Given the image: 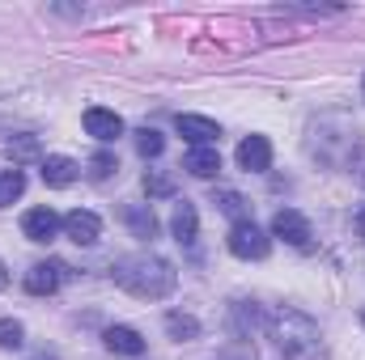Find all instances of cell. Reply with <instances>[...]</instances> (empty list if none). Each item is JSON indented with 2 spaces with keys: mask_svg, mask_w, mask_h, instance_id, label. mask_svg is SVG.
<instances>
[{
  "mask_svg": "<svg viewBox=\"0 0 365 360\" xmlns=\"http://www.w3.org/2000/svg\"><path fill=\"white\" fill-rule=\"evenodd\" d=\"M110 280H115L123 292H132L136 301H162V297L175 292L179 271L170 268L162 255L140 250V255H123V259H115V263H110Z\"/></svg>",
  "mask_w": 365,
  "mask_h": 360,
  "instance_id": "1",
  "label": "cell"
},
{
  "mask_svg": "<svg viewBox=\"0 0 365 360\" xmlns=\"http://www.w3.org/2000/svg\"><path fill=\"white\" fill-rule=\"evenodd\" d=\"M268 335L280 348L284 360H319L323 356V331L310 314L293 309V305H280L276 314H268Z\"/></svg>",
  "mask_w": 365,
  "mask_h": 360,
  "instance_id": "2",
  "label": "cell"
},
{
  "mask_svg": "<svg viewBox=\"0 0 365 360\" xmlns=\"http://www.w3.org/2000/svg\"><path fill=\"white\" fill-rule=\"evenodd\" d=\"M306 149L314 162L331 166V170H349L357 162V127L349 119H340V132H331V115L310 123V136H306Z\"/></svg>",
  "mask_w": 365,
  "mask_h": 360,
  "instance_id": "3",
  "label": "cell"
},
{
  "mask_svg": "<svg viewBox=\"0 0 365 360\" xmlns=\"http://www.w3.org/2000/svg\"><path fill=\"white\" fill-rule=\"evenodd\" d=\"M230 255L234 259H247V263H259L272 255V233H264L255 221H234L230 225Z\"/></svg>",
  "mask_w": 365,
  "mask_h": 360,
  "instance_id": "4",
  "label": "cell"
},
{
  "mask_svg": "<svg viewBox=\"0 0 365 360\" xmlns=\"http://www.w3.org/2000/svg\"><path fill=\"white\" fill-rule=\"evenodd\" d=\"M272 238H280V242H289L293 250H310V221L297 212V208H280L272 216Z\"/></svg>",
  "mask_w": 365,
  "mask_h": 360,
  "instance_id": "5",
  "label": "cell"
},
{
  "mask_svg": "<svg viewBox=\"0 0 365 360\" xmlns=\"http://www.w3.org/2000/svg\"><path fill=\"white\" fill-rule=\"evenodd\" d=\"M64 275H73L68 263H34V268L26 271V292L30 297H51V292H60V284H64Z\"/></svg>",
  "mask_w": 365,
  "mask_h": 360,
  "instance_id": "6",
  "label": "cell"
},
{
  "mask_svg": "<svg viewBox=\"0 0 365 360\" xmlns=\"http://www.w3.org/2000/svg\"><path fill=\"white\" fill-rule=\"evenodd\" d=\"M60 229H64V216H56L51 208H30L26 216H21V233L30 238V242H56L60 238Z\"/></svg>",
  "mask_w": 365,
  "mask_h": 360,
  "instance_id": "7",
  "label": "cell"
},
{
  "mask_svg": "<svg viewBox=\"0 0 365 360\" xmlns=\"http://www.w3.org/2000/svg\"><path fill=\"white\" fill-rule=\"evenodd\" d=\"M81 123H86V132H90L98 144H115V140L123 136V119H119L115 110H106V106H90V110L81 115Z\"/></svg>",
  "mask_w": 365,
  "mask_h": 360,
  "instance_id": "8",
  "label": "cell"
},
{
  "mask_svg": "<svg viewBox=\"0 0 365 360\" xmlns=\"http://www.w3.org/2000/svg\"><path fill=\"white\" fill-rule=\"evenodd\" d=\"M64 238H73L77 246H93V242L102 238L98 212H90V208H73V212L64 216Z\"/></svg>",
  "mask_w": 365,
  "mask_h": 360,
  "instance_id": "9",
  "label": "cell"
},
{
  "mask_svg": "<svg viewBox=\"0 0 365 360\" xmlns=\"http://www.w3.org/2000/svg\"><path fill=\"white\" fill-rule=\"evenodd\" d=\"M238 166L247 170V174H264V170H272V144H268V136H247L242 144H238Z\"/></svg>",
  "mask_w": 365,
  "mask_h": 360,
  "instance_id": "10",
  "label": "cell"
},
{
  "mask_svg": "<svg viewBox=\"0 0 365 360\" xmlns=\"http://www.w3.org/2000/svg\"><path fill=\"white\" fill-rule=\"evenodd\" d=\"M38 170H43V182H47L51 191H64V186H73V182L81 179V166H77L73 157H64V153L43 157V162H38Z\"/></svg>",
  "mask_w": 365,
  "mask_h": 360,
  "instance_id": "11",
  "label": "cell"
},
{
  "mask_svg": "<svg viewBox=\"0 0 365 360\" xmlns=\"http://www.w3.org/2000/svg\"><path fill=\"white\" fill-rule=\"evenodd\" d=\"M175 127H179V136L191 140V149L217 144V136H221V127H217L212 119H204V115H179V119H175Z\"/></svg>",
  "mask_w": 365,
  "mask_h": 360,
  "instance_id": "12",
  "label": "cell"
},
{
  "mask_svg": "<svg viewBox=\"0 0 365 360\" xmlns=\"http://www.w3.org/2000/svg\"><path fill=\"white\" fill-rule=\"evenodd\" d=\"M119 221L132 229V238H145V242L158 238V216H153L149 203H123V208H119Z\"/></svg>",
  "mask_w": 365,
  "mask_h": 360,
  "instance_id": "13",
  "label": "cell"
},
{
  "mask_svg": "<svg viewBox=\"0 0 365 360\" xmlns=\"http://www.w3.org/2000/svg\"><path fill=\"white\" fill-rule=\"evenodd\" d=\"M102 344L115 352V356H140L145 352V339L136 327H106L102 331Z\"/></svg>",
  "mask_w": 365,
  "mask_h": 360,
  "instance_id": "14",
  "label": "cell"
},
{
  "mask_svg": "<svg viewBox=\"0 0 365 360\" xmlns=\"http://www.w3.org/2000/svg\"><path fill=\"white\" fill-rule=\"evenodd\" d=\"M182 170L195 174V179H217V174H221V153H217L212 144H204V149H187Z\"/></svg>",
  "mask_w": 365,
  "mask_h": 360,
  "instance_id": "15",
  "label": "cell"
},
{
  "mask_svg": "<svg viewBox=\"0 0 365 360\" xmlns=\"http://www.w3.org/2000/svg\"><path fill=\"white\" fill-rule=\"evenodd\" d=\"M4 153H9L13 170H21V166H30V162H43V144H38V136H30V132H21V136H9Z\"/></svg>",
  "mask_w": 365,
  "mask_h": 360,
  "instance_id": "16",
  "label": "cell"
},
{
  "mask_svg": "<svg viewBox=\"0 0 365 360\" xmlns=\"http://www.w3.org/2000/svg\"><path fill=\"white\" fill-rule=\"evenodd\" d=\"M212 208H217V212H225V216H234V221H251V199H247L242 191L217 186V191H212Z\"/></svg>",
  "mask_w": 365,
  "mask_h": 360,
  "instance_id": "17",
  "label": "cell"
},
{
  "mask_svg": "<svg viewBox=\"0 0 365 360\" xmlns=\"http://www.w3.org/2000/svg\"><path fill=\"white\" fill-rule=\"evenodd\" d=\"M170 229H175V242L179 246H195V233H200V216H195V208L182 199L179 208H175V216H170Z\"/></svg>",
  "mask_w": 365,
  "mask_h": 360,
  "instance_id": "18",
  "label": "cell"
},
{
  "mask_svg": "<svg viewBox=\"0 0 365 360\" xmlns=\"http://www.w3.org/2000/svg\"><path fill=\"white\" fill-rule=\"evenodd\" d=\"M166 335H170V339H179V344L200 339V318H195V314H182V309L166 314Z\"/></svg>",
  "mask_w": 365,
  "mask_h": 360,
  "instance_id": "19",
  "label": "cell"
},
{
  "mask_svg": "<svg viewBox=\"0 0 365 360\" xmlns=\"http://www.w3.org/2000/svg\"><path fill=\"white\" fill-rule=\"evenodd\" d=\"M21 195H26V170H4L0 174V208L17 203Z\"/></svg>",
  "mask_w": 365,
  "mask_h": 360,
  "instance_id": "20",
  "label": "cell"
},
{
  "mask_svg": "<svg viewBox=\"0 0 365 360\" xmlns=\"http://www.w3.org/2000/svg\"><path fill=\"white\" fill-rule=\"evenodd\" d=\"M136 153H140L145 162H149V157H162V153H166V136H162L158 127H140V132H136Z\"/></svg>",
  "mask_w": 365,
  "mask_h": 360,
  "instance_id": "21",
  "label": "cell"
},
{
  "mask_svg": "<svg viewBox=\"0 0 365 360\" xmlns=\"http://www.w3.org/2000/svg\"><path fill=\"white\" fill-rule=\"evenodd\" d=\"M21 344H26V327L17 318H0V348L4 352H17Z\"/></svg>",
  "mask_w": 365,
  "mask_h": 360,
  "instance_id": "22",
  "label": "cell"
},
{
  "mask_svg": "<svg viewBox=\"0 0 365 360\" xmlns=\"http://www.w3.org/2000/svg\"><path fill=\"white\" fill-rule=\"evenodd\" d=\"M145 195H149V199H170V195H175V179L162 174V170H149V174H145Z\"/></svg>",
  "mask_w": 365,
  "mask_h": 360,
  "instance_id": "23",
  "label": "cell"
},
{
  "mask_svg": "<svg viewBox=\"0 0 365 360\" xmlns=\"http://www.w3.org/2000/svg\"><path fill=\"white\" fill-rule=\"evenodd\" d=\"M115 170H119V162H115V153H106V149H98V153L90 157V179H93V182H106L110 174H115Z\"/></svg>",
  "mask_w": 365,
  "mask_h": 360,
  "instance_id": "24",
  "label": "cell"
},
{
  "mask_svg": "<svg viewBox=\"0 0 365 360\" xmlns=\"http://www.w3.org/2000/svg\"><path fill=\"white\" fill-rule=\"evenodd\" d=\"M353 238H357V242H365V203L353 212Z\"/></svg>",
  "mask_w": 365,
  "mask_h": 360,
  "instance_id": "25",
  "label": "cell"
},
{
  "mask_svg": "<svg viewBox=\"0 0 365 360\" xmlns=\"http://www.w3.org/2000/svg\"><path fill=\"white\" fill-rule=\"evenodd\" d=\"M9 280H13V275H9V268H4V259H0V292L9 288Z\"/></svg>",
  "mask_w": 365,
  "mask_h": 360,
  "instance_id": "26",
  "label": "cell"
},
{
  "mask_svg": "<svg viewBox=\"0 0 365 360\" xmlns=\"http://www.w3.org/2000/svg\"><path fill=\"white\" fill-rule=\"evenodd\" d=\"M34 360H56V356H47V352H43V356H34Z\"/></svg>",
  "mask_w": 365,
  "mask_h": 360,
  "instance_id": "27",
  "label": "cell"
},
{
  "mask_svg": "<svg viewBox=\"0 0 365 360\" xmlns=\"http://www.w3.org/2000/svg\"><path fill=\"white\" fill-rule=\"evenodd\" d=\"M361 97H365V77H361Z\"/></svg>",
  "mask_w": 365,
  "mask_h": 360,
  "instance_id": "28",
  "label": "cell"
},
{
  "mask_svg": "<svg viewBox=\"0 0 365 360\" xmlns=\"http://www.w3.org/2000/svg\"><path fill=\"white\" fill-rule=\"evenodd\" d=\"M361 322H365V309H361Z\"/></svg>",
  "mask_w": 365,
  "mask_h": 360,
  "instance_id": "29",
  "label": "cell"
}]
</instances>
